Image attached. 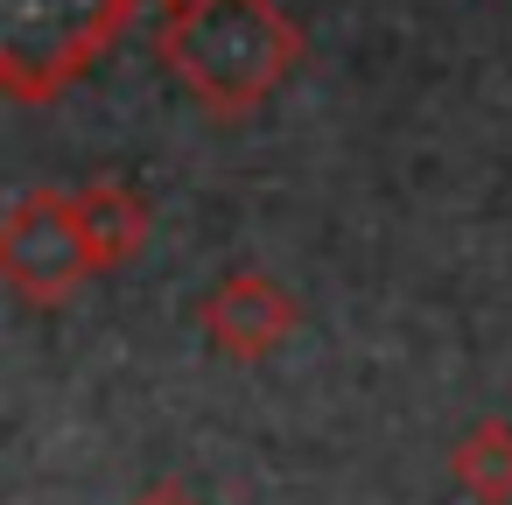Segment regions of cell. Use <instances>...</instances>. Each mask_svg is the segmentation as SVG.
<instances>
[{"label": "cell", "instance_id": "6da1fadb", "mask_svg": "<svg viewBox=\"0 0 512 505\" xmlns=\"http://www.w3.org/2000/svg\"><path fill=\"white\" fill-rule=\"evenodd\" d=\"M155 50L204 113L246 120L302 64V29L281 15V0H190L162 22Z\"/></svg>", "mask_w": 512, "mask_h": 505}, {"label": "cell", "instance_id": "7a4b0ae2", "mask_svg": "<svg viewBox=\"0 0 512 505\" xmlns=\"http://www.w3.org/2000/svg\"><path fill=\"white\" fill-rule=\"evenodd\" d=\"M141 15V0H0V92L43 106L71 92Z\"/></svg>", "mask_w": 512, "mask_h": 505}, {"label": "cell", "instance_id": "3957f363", "mask_svg": "<svg viewBox=\"0 0 512 505\" xmlns=\"http://www.w3.org/2000/svg\"><path fill=\"white\" fill-rule=\"evenodd\" d=\"M0 274L8 288L36 309L78 295L92 274H99V253H92V232H85V211H78V190H29L8 225H0Z\"/></svg>", "mask_w": 512, "mask_h": 505}, {"label": "cell", "instance_id": "277c9868", "mask_svg": "<svg viewBox=\"0 0 512 505\" xmlns=\"http://www.w3.org/2000/svg\"><path fill=\"white\" fill-rule=\"evenodd\" d=\"M295 295L281 288V281H267V274H225L211 295H204V337H211V351L218 358H232V365H260V358H274L288 337H295Z\"/></svg>", "mask_w": 512, "mask_h": 505}, {"label": "cell", "instance_id": "5b68a950", "mask_svg": "<svg viewBox=\"0 0 512 505\" xmlns=\"http://www.w3.org/2000/svg\"><path fill=\"white\" fill-rule=\"evenodd\" d=\"M78 211H85V232H92V253L99 267H127L141 246H148V204L127 190V183H92L78 190Z\"/></svg>", "mask_w": 512, "mask_h": 505}, {"label": "cell", "instance_id": "8992f818", "mask_svg": "<svg viewBox=\"0 0 512 505\" xmlns=\"http://www.w3.org/2000/svg\"><path fill=\"white\" fill-rule=\"evenodd\" d=\"M449 477L477 505H512V421H477L449 449Z\"/></svg>", "mask_w": 512, "mask_h": 505}, {"label": "cell", "instance_id": "52a82bcc", "mask_svg": "<svg viewBox=\"0 0 512 505\" xmlns=\"http://www.w3.org/2000/svg\"><path fill=\"white\" fill-rule=\"evenodd\" d=\"M141 8H155V15L169 22V15H183V8H190V0H141Z\"/></svg>", "mask_w": 512, "mask_h": 505}, {"label": "cell", "instance_id": "ba28073f", "mask_svg": "<svg viewBox=\"0 0 512 505\" xmlns=\"http://www.w3.org/2000/svg\"><path fill=\"white\" fill-rule=\"evenodd\" d=\"M141 505H190V498H183V491H148Z\"/></svg>", "mask_w": 512, "mask_h": 505}]
</instances>
